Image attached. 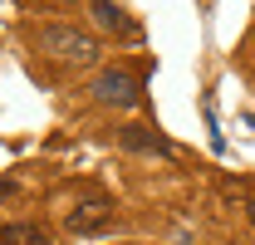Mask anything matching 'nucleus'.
<instances>
[{"label":"nucleus","instance_id":"1","mask_svg":"<svg viewBox=\"0 0 255 245\" xmlns=\"http://www.w3.org/2000/svg\"><path fill=\"white\" fill-rule=\"evenodd\" d=\"M34 49H39L44 59H54V64H69V69H89V64H98V54H103V44H98L94 34L69 30V25H44V30H34Z\"/></svg>","mask_w":255,"mask_h":245},{"label":"nucleus","instance_id":"2","mask_svg":"<svg viewBox=\"0 0 255 245\" xmlns=\"http://www.w3.org/2000/svg\"><path fill=\"white\" fill-rule=\"evenodd\" d=\"M64 226H69L74 236H98V231L113 226V201H108V196H84V201L69 206Z\"/></svg>","mask_w":255,"mask_h":245},{"label":"nucleus","instance_id":"3","mask_svg":"<svg viewBox=\"0 0 255 245\" xmlns=\"http://www.w3.org/2000/svg\"><path fill=\"white\" fill-rule=\"evenodd\" d=\"M94 98L108 103V108H132V103H137V79H132L128 69H103L94 79Z\"/></svg>","mask_w":255,"mask_h":245},{"label":"nucleus","instance_id":"4","mask_svg":"<svg viewBox=\"0 0 255 245\" xmlns=\"http://www.w3.org/2000/svg\"><path fill=\"white\" fill-rule=\"evenodd\" d=\"M118 142H123L128 152H147V157H172V142H167L162 132H152V127H142V122H132V127H123V132H118Z\"/></svg>","mask_w":255,"mask_h":245},{"label":"nucleus","instance_id":"5","mask_svg":"<svg viewBox=\"0 0 255 245\" xmlns=\"http://www.w3.org/2000/svg\"><path fill=\"white\" fill-rule=\"evenodd\" d=\"M94 20L103 25V30H113V34H128V39H137V25L128 20V15L113 5V0H94Z\"/></svg>","mask_w":255,"mask_h":245},{"label":"nucleus","instance_id":"6","mask_svg":"<svg viewBox=\"0 0 255 245\" xmlns=\"http://www.w3.org/2000/svg\"><path fill=\"white\" fill-rule=\"evenodd\" d=\"M0 245H49V231L44 226H0Z\"/></svg>","mask_w":255,"mask_h":245},{"label":"nucleus","instance_id":"7","mask_svg":"<svg viewBox=\"0 0 255 245\" xmlns=\"http://www.w3.org/2000/svg\"><path fill=\"white\" fill-rule=\"evenodd\" d=\"M221 196H226V201H241V196H246V182H226Z\"/></svg>","mask_w":255,"mask_h":245},{"label":"nucleus","instance_id":"8","mask_svg":"<svg viewBox=\"0 0 255 245\" xmlns=\"http://www.w3.org/2000/svg\"><path fill=\"white\" fill-rule=\"evenodd\" d=\"M246 216H251V226H255V196H251V201H246Z\"/></svg>","mask_w":255,"mask_h":245}]
</instances>
